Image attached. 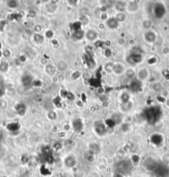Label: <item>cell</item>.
I'll use <instances>...</instances> for the list:
<instances>
[{"label":"cell","instance_id":"8fae6325","mask_svg":"<svg viewBox=\"0 0 169 177\" xmlns=\"http://www.w3.org/2000/svg\"><path fill=\"white\" fill-rule=\"evenodd\" d=\"M56 66H57V69L60 71H65V70L68 68V64L64 61H60L59 62H57Z\"/></svg>","mask_w":169,"mask_h":177},{"label":"cell","instance_id":"6da1fadb","mask_svg":"<svg viewBox=\"0 0 169 177\" xmlns=\"http://www.w3.org/2000/svg\"><path fill=\"white\" fill-rule=\"evenodd\" d=\"M158 109L154 107L147 108L144 112V117L150 124H153L158 119Z\"/></svg>","mask_w":169,"mask_h":177},{"label":"cell","instance_id":"d6986e66","mask_svg":"<svg viewBox=\"0 0 169 177\" xmlns=\"http://www.w3.org/2000/svg\"><path fill=\"white\" fill-rule=\"evenodd\" d=\"M113 67H114V64L112 63H107L104 68H105V70L108 71V72H112L113 71Z\"/></svg>","mask_w":169,"mask_h":177},{"label":"cell","instance_id":"3957f363","mask_svg":"<svg viewBox=\"0 0 169 177\" xmlns=\"http://www.w3.org/2000/svg\"><path fill=\"white\" fill-rule=\"evenodd\" d=\"M165 13H166V9H165L164 5L162 4H156L153 7V14L156 17V18L160 19L164 16Z\"/></svg>","mask_w":169,"mask_h":177},{"label":"cell","instance_id":"5bb4252c","mask_svg":"<svg viewBox=\"0 0 169 177\" xmlns=\"http://www.w3.org/2000/svg\"><path fill=\"white\" fill-rule=\"evenodd\" d=\"M57 9V5L53 4H50L47 5V10L48 13H54Z\"/></svg>","mask_w":169,"mask_h":177},{"label":"cell","instance_id":"2e32d148","mask_svg":"<svg viewBox=\"0 0 169 177\" xmlns=\"http://www.w3.org/2000/svg\"><path fill=\"white\" fill-rule=\"evenodd\" d=\"M126 18V15L124 13H118L117 16H116V19H117L118 22H123V21H124Z\"/></svg>","mask_w":169,"mask_h":177},{"label":"cell","instance_id":"9a60e30c","mask_svg":"<svg viewBox=\"0 0 169 177\" xmlns=\"http://www.w3.org/2000/svg\"><path fill=\"white\" fill-rule=\"evenodd\" d=\"M138 8H139V5L134 2H132V3H130V4H129V9L131 12H135L138 9Z\"/></svg>","mask_w":169,"mask_h":177},{"label":"cell","instance_id":"7c38bea8","mask_svg":"<svg viewBox=\"0 0 169 177\" xmlns=\"http://www.w3.org/2000/svg\"><path fill=\"white\" fill-rule=\"evenodd\" d=\"M7 6L10 9H16L19 6V3L17 1H8L7 2Z\"/></svg>","mask_w":169,"mask_h":177},{"label":"cell","instance_id":"30bf717a","mask_svg":"<svg viewBox=\"0 0 169 177\" xmlns=\"http://www.w3.org/2000/svg\"><path fill=\"white\" fill-rule=\"evenodd\" d=\"M113 71H114L116 74H121L124 71V67L122 64H115L113 67Z\"/></svg>","mask_w":169,"mask_h":177},{"label":"cell","instance_id":"e0dca14e","mask_svg":"<svg viewBox=\"0 0 169 177\" xmlns=\"http://www.w3.org/2000/svg\"><path fill=\"white\" fill-rule=\"evenodd\" d=\"M31 82H32V77H31V76H28V75L23 76V78H22V83H23V85H29Z\"/></svg>","mask_w":169,"mask_h":177},{"label":"cell","instance_id":"ac0fdd59","mask_svg":"<svg viewBox=\"0 0 169 177\" xmlns=\"http://www.w3.org/2000/svg\"><path fill=\"white\" fill-rule=\"evenodd\" d=\"M84 35L85 34H84V32H83L82 31L79 30L78 32H76L75 33L74 37H75L76 39H79V40H80V39H81L83 37H84Z\"/></svg>","mask_w":169,"mask_h":177},{"label":"cell","instance_id":"9c48e42d","mask_svg":"<svg viewBox=\"0 0 169 177\" xmlns=\"http://www.w3.org/2000/svg\"><path fill=\"white\" fill-rule=\"evenodd\" d=\"M148 76V71L146 69H141L138 72V78L141 80H143L145 79H147Z\"/></svg>","mask_w":169,"mask_h":177},{"label":"cell","instance_id":"4fadbf2b","mask_svg":"<svg viewBox=\"0 0 169 177\" xmlns=\"http://www.w3.org/2000/svg\"><path fill=\"white\" fill-rule=\"evenodd\" d=\"M115 7H116V9H117L119 12L123 13V12L124 11V9H125L126 5L125 4H124V3H122V2H119L117 4L115 5Z\"/></svg>","mask_w":169,"mask_h":177},{"label":"cell","instance_id":"ffe728a7","mask_svg":"<svg viewBox=\"0 0 169 177\" xmlns=\"http://www.w3.org/2000/svg\"><path fill=\"white\" fill-rule=\"evenodd\" d=\"M8 70V65L6 64V63H2L1 65H0V70L1 71H6Z\"/></svg>","mask_w":169,"mask_h":177},{"label":"cell","instance_id":"44dd1931","mask_svg":"<svg viewBox=\"0 0 169 177\" xmlns=\"http://www.w3.org/2000/svg\"><path fill=\"white\" fill-rule=\"evenodd\" d=\"M3 95H4V91L2 89H0V97H2Z\"/></svg>","mask_w":169,"mask_h":177},{"label":"cell","instance_id":"5b68a950","mask_svg":"<svg viewBox=\"0 0 169 177\" xmlns=\"http://www.w3.org/2000/svg\"><path fill=\"white\" fill-rule=\"evenodd\" d=\"M106 25L110 29H115L119 26V22L117 21L116 17H111V18H109L107 20Z\"/></svg>","mask_w":169,"mask_h":177},{"label":"cell","instance_id":"8992f818","mask_svg":"<svg viewBox=\"0 0 169 177\" xmlns=\"http://www.w3.org/2000/svg\"><path fill=\"white\" fill-rule=\"evenodd\" d=\"M86 37L87 40L91 41V42H93L97 39L98 37V33L95 30H89L86 33Z\"/></svg>","mask_w":169,"mask_h":177},{"label":"cell","instance_id":"ba28073f","mask_svg":"<svg viewBox=\"0 0 169 177\" xmlns=\"http://www.w3.org/2000/svg\"><path fill=\"white\" fill-rule=\"evenodd\" d=\"M64 162H65V165L67 167H73L74 166H76V159L74 158L73 156H67L65 159V161H64Z\"/></svg>","mask_w":169,"mask_h":177},{"label":"cell","instance_id":"7a4b0ae2","mask_svg":"<svg viewBox=\"0 0 169 177\" xmlns=\"http://www.w3.org/2000/svg\"><path fill=\"white\" fill-rule=\"evenodd\" d=\"M116 169L119 174H125L130 171L131 164L127 161H120L116 165Z\"/></svg>","mask_w":169,"mask_h":177},{"label":"cell","instance_id":"277c9868","mask_svg":"<svg viewBox=\"0 0 169 177\" xmlns=\"http://www.w3.org/2000/svg\"><path fill=\"white\" fill-rule=\"evenodd\" d=\"M156 34L152 31H146V32L144 33V38L147 42H150V43L154 42L156 41Z\"/></svg>","mask_w":169,"mask_h":177},{"label":"cell","instance_id":"52a82bcc","mask_svg":"<svg viewBox=\"0 0 169 177\" xmlns=\"http://www.w3.org/2000/svg\"><path fill=\"white\" fill-rule=\"evenodd\" d=\"M96 132L97 134H99L100 136H103L106 133V128L105 126L102 123H97L96 125Z\"/></svg>","mask_w":169,"mask_h":177}]
</instances>
